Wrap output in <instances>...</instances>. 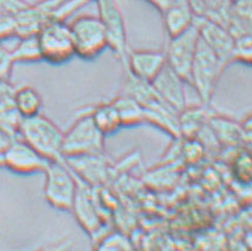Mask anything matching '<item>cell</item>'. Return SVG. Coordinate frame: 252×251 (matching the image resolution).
Returning a JSON list of instances; mask_svg holds the SVG:
<instances>
[{
  "label": "cell",
  "mask_w": 252,
  "mask_h": 251,
  "mask_svg": "<svg viewBox=\"0 0 252 251\" xmlns=\"http://www.w3.org/2000/svg\"><path fill=\"white\" fill-rule=\"evenodd\" d=\"M211 114L207 106L185 107L179 113V127H180L181 139H195L199 133L209 122Z\"/></svg>",
  "instance_id": "cell-17"
},
{
  "label": "cell",
  "mask_w": 252,
  "mask_h": 251,
  "mask_svg": "<svg viewBox=\"0 0 252 251\" xmlns=\"http://www.w3.org/2000/svg\"><path fill=\"white\" fill-rule=\"evenodd\" d=\"M207 125L220 146L232 147L243 141L240 124H237L230 118L220 115H210Z\"/></svg>",
  "instance_id": "cell-19"
},
{
  "label": "cell",
  "mask_w": 252,
  "mask_h": 251,
  "mask_svg": "<svg viewBox=\"0 0 252 251\" xmlns=\"http://www.w3.org/2000/svg\"><path fill=\"white\" fill-rule=\"evenodd\" d=\"M226 29L234 38L252 31V0H231Z\"/></svg>",
  "instance_id": "cell-18"
},
{
  "label": "cell",
  "mask_w": 252,
  "mask_h": 251,
  "mask_svg": "<svg viewBox=\"0 0 252 251\" xmlns=\"http://www.w3.org/2000/svg\"><path fill=\"white\" fill-rule=\"evenodd\" d=\"M88 1H96V0H88Z\"/></svg>",
  "instance_id": "cell-34"
},
{
  "label": "cell",
  "mask_w": 252,
  "mask_h": 251,
  "mask_svg": "<svg viewBox=\"0 0 252 251\" xmlns=\"http://www.w3.org/2000/svg\"><path fill=\"white\" fill-rule=\"evenodd\" d=\"M13 64L12 49H8L7 46L0 43V80L10 81Z\"/></svg>",
  "instance_id": "cell-27"
},
{
  "label": "cell",
  "mask_w": 252,
  "mask_h": 251,
  "mask_svg": "<svg viewBox=\"0 0 252 251\" xmlns=\"http://www.w3.org/2000/svg\"><path fill=\"white\" fill-rule=\"evenodd\" d=\"M2 163L14 173L33 174L44 173L50 161L18 136L11 140L2 152Z\"/></svg>",
  "instance_id": "cell-9"
},
{
  "label": "cell",
  "mask_w": 252,
  "mask_h": 251,
  "mask_svg": "<svg viewBox=\"0 0 252 251\" xmlns=\"http://www.w3.org/2000/svg\"><path fill=\"white\" fill-rule=\"evenodd\" d=\"M36 33L42 61L61 65L76 56L71 29L65 20H48Z\"/></svg>",
  "instance_id": "cell-3"
},
{
  "label": "cell",
  "mask_w": 252,
  "mask_h": 251,
  "mask_svg": "<svg viewBox=\"0 0 252 251\" xmlns=\"http://www.w3.org/2000/svg\"><path fill=\"white\" fill-rule=\"evenodd\" d=\"M240 130H242L243 140L252 142V115L245 118L243 122H240Z\"/></svg>",
  "instance_id": "cell-29"
},
{
  "label": "cell",
  "mask_w": 252,
  "mask_h": 251,
  "mask_svg": "<svg viewBox=\"0 0 252 251\" xmlns=\"http://www.w3.org/2000/svg\"><path fill=\"white\" fill-rule=\"evenodd\" d=\"M145 122L154 126L158 129L168 134L172 139L180 140V127H179V113L169 107L166 102L158 98L143 107Z\"/></svg>",
  "instance_id": "cell-15"
},
{
  "label": "cell",
  "mask_w": 252,
  "mask_h": 251,
  "mask_svg": "<svg viewBox=\"0 0 252 251\" xmlns=\"http://www.w3.org/2000/svg\"><path fill=\"white\" fill-rule=\"evenodd\" d=\"M148 4H151L152 6L157 8L160 13H162L166 8H168L171 5L178 2L179 0H145Z\"/></svg>",
  "instance_id": "cell-30"
},
{
  "label": "cell",
  "mask_w": 252,
  "mask_h": 251,
  "mask_svg": "<svg viewBox=\"0 0 252 251\" xmlns=\"http://www.w3.org/2000/svg\"><path fill=\"white\" fill-rule=\"evenodd\" d=\"M200 34L197 23L187 29L178 36L167 38L166 48L163 52L166 56V63L172 70H174L187 84L189 83L191 68L197 52Z\"/></svg>",
  "instance_id": "cell-7"
},
{
  "label": "cell",
  "mask_w": 252,
  "mask_h": 251,
  "mask_svg": "<svg viewBox=\"0 0 252 251\" xmlns=\"http://www.w3.org/2000/svg\"><path fill=\"white\" fill-rule=\"evenodd\" d=\"M76 56L93 61L108 49L107 34L98 16H80L70 24Z\"/></svg>",
  "instance_id": "cell-6"
},
{
  "label": "cell",
  "mask_w": 252,
  "mask_h": 251,
  "mask_svg": "<svg viewBox=\"0 0 252 251\" xmlns=\"http://www.w3.org/2000/svg\"><path fill=\"white\" fill-rule=\"evenodd\" d=\"M12 55L14 63H29L42 61L36 32L20 38L18 43L12 49Z\"/></svg>",
  "instance_id": "cell-24"
},
{
  "label": "cell",
  "mask_w": 252,
  "mask_h": 251,
  "mask_svg": "<svg viewBox=\"0 0 252 251\" xmlns=\"http://www.w3.org/2000/svg\"><path fill=\"white\" fill-rule=\"evenodd\" d=\"M111 102L119 113L122 127H135V126L146 124L145 110L135 98L122 93Z\"/></svg>",
  "instance_id": "cell-21"
},
{
  "label": "cell",
  "mask_w": 252,
  "mask_h": 251,
  "mask_svg": "<svg viewBox=\"0 0 252 251\" xmlns=\"http://www.w3.org/2000/svg\"><path fill=\"white\" fill-rule=\"evenodd\" d=\"M105 135L95 125L90 113L81 115L64 133L63 159L84 154L104 153Z\"/></svg>",
  "instance_id": "cell-5"
},
{
  "label": "cell",
  "mask_w": 252,
  "mask_h": 251,
  "mask_svg": "<svg viewBox=\"0 0 252 251\" xmlns=\"http://www.w3.org/2000/svg\"><path fill=\"white\" fill-rule=\"evenodd\" d=\"M234 171L240 182H250L252 179V157L249 154H240L234 163Z\"/></svg>",
  "instance_id": "cell-28"
},
{
  "label": "cell",
  "mask_w": 252,
  "mask_h": 251,
  "mask_svg": "<svg viewBox=\"0 0 252 251\" xmlns=\"http://www.w3.org/2000/svg\"><path fill=\"white\" fill-rule=\"evenodd\" d=\"M96 243V249L98 250H130L134 248L129 237L120 231H107Z\"/></svg>",
  "instance_id": "cell-25"
},
{
  "label": "cell",
  "mask_w": 252,
  "mask_h": 251,
  "mask_svg": "<svg viewBox=\"0 0 252 251\" xmlns=\"http://www.w3.org/2000/svg\"><path fill=\"white\" fill-rule=\"evenodd\" d=\"M200 39L218 56L225 66L233 63L236 38L228 29L219 23L205 18H195Z\"/></svg>",
  "instance_id": "cell-12"
},
{
  "label": "cell",
  "mask_w": 252,
  "mask_h": 251,
  "mask_svg": "<svg viewBox=\"0 0 252 251\" xmlns=\"http://www.w3.org/2000/svg\"><path fill=\"white\" fill-rule=\"evenodd\" d=\"M152 84L161 100L166 102L178 113H180L187 106L186 93H185V84L187 83L167 64L159 72V75L152 81Z\"/></svg>",
  "instance_id": "cell-14"
},
{
  "label": "cell",
  "mask_w": 252,
  "mask_h": 251,
  "mask_svg": "<svg viewBox=\"0 0 252 251\" xmlns=\"http://www.w3.org/2000/svg\"><path fill=\"white\" fill-rule=\"evenodd\" d=\"M226 66L203 40H199L191 68L189 86L195 90L201 104L209 106L215 95L218 82Z\"/></svg>",
  "instance_id": "cell-2"
},
{
  "label": "cell",
  "mask_w": 252,
  "mask_h": 251,
  "mask_svg": "<svg viewBox=\"0 0 252 251\" xmlns=\"http://www.w3.org/2000/svg\"><path fill=\"white\" fill-rule=\"evenodd\" d=\"M163 29L167 38H172L183 33L195 23V14L193 12L189 0H179L162 13Z\"/></svg>",
  "instance_id": "cell-16"
},
{
  "label": "cell",
  "mask_w": 252,
  "mask_h": 251,
  "mask_svg": "<svg viewBox=\"0 0 252 251\" xmlns=\"http://www.w3.org/2000/svg\"><path fill=\"white\" fill-rule=\"evenodd\" d=\"M19 138L32 146L49 161L63 160L64 133L54 121L42 114L24 119Z\"/></svg>",
  "instance_id": "cell-1"
},
{
  "label": "cell",
  "mask_w": 252,
  "mask_h": 251,
  "mask_svg": "<svg viewBox=\"0 0 252 251\" xmlns=\"http://www.w3.org/2000/svg\"><path fill=\"white\" fill-rule=\"evenodd\" d=\"M71 211L82 229L97 241L104 229V218L94 195V188L78 180V188Z\"/></svg>",
  "instance_id": "cell-10"
},
{
  "label": "cell",
  "mask_w": 252,
  "mask_h": 251,
  "mask_svg": "<svg viewBox=\"0 0 252 251\" xmlns=\"http://www.w3.org/2000/svg\"><path fill=\"white\" fill-rule=\"evenodd\" d=\"M1 166H4V163H2V153H0V167Z\"/></svg>",
  "instance_id": "cell-33"
},
{
  "label": "cell",
  "mask_w": 252,
  "mask_h": 251,
  "mask_svg": "<svg viewBox=\"0 0 252 251\" xmlns=\"http://www.w3.org/2000/svg\"><path fill=\"white\" fill-rule=\"evenodd\" d=\"M13 92L12 86H11L10 81H1L0 80V101L5 97V96L11 94Z\"/></svg>",
  "instance_id": "cell-31"
},
{
  "label": "cell",
  "mask_w": 252,
  "mask_h": 251,
  "mask_svg": "<svg viewBox=\"0 0 252 251\" xmlns=\"http://www.w3.org/2000/svg\"><path fill=\"white\" fill-rule=\"evenodd\" d=\"M11 138H8V136L6 135V134H4L0 130V153H2L4 152L5 148L7 147L8 144L11 142Z\"/></svg>",
  "instance_id": "cell-32"
},
{
  "label": "cell",
  "mask_w": 252,
  "mask_h": 251,
  "mask_svg": "<svg viewBox=\"0 0 252 251\" xmlns=\"http://www.w3.org/2000/svg\"><path fill=\"white\" fill-rule=\"evenodd\" d=\"M12 97L17 108L24 118H30L40 114L43 107V98L39 92L31 86H23L13 89Z\"/></svg>",
  "instance_id": "cell-22"
},
{
  "label": "cell",
  "mask_w": 252,
  "mask_h": 251,
  "mask_svg": "<svg viewBox=\"0 0 252 251\" xmlns=\"http://www.w3.org/2000/svg\"><path fill=\"white\" fill-rule=\"evenodd\" d=\"M165 52L160 50H129L126 72L140 80L152 82L166 66Z\"/></svg>",
  "instance_id": "cell-13"
},
{
  "label": "cell",
  "mask_w": 252,
  "mask_h": 251,
  "mask_svg": "<svg viewBox=\"0 0 252 251\" xmlns=\"http://www.w3.org/2000/svg\"><path fill=\"white\" fill-rule=\"evenodd\" d=\"M13 93V92H12ZM12 93L0 101V130L8 138H18L24 116L14 103Z\"/></svg>",
  "instance_id": "cell-20"
},
{
  "label": "cell",
  "mask_w": 252,
  "mask_h": 251,
  "mask_svg": "<svg viewBox=\"0 0 252 251\" xmlns=\"http://www.w3.org/2000/svg\"><path fill=\"white\" fill-rule=\"evenodd\" d=\"M44 174V198L49 205L60 211H71L78 188L75 174L64 160L50 161Z\"/></svg>",
  "instance_id": "cell-4"
},
{
  "label": "cell",
  "mask_w": 252,
  "mask_h": 251,
  "mask_svg": "<svg viewBox=\"0 0 252 251\" xmlns=\"http://www.w3.org/2000/svg\"><path fill=\"white\" fill-rule=\"evenodd\" d=\"M63 160L80 182L93 188L103 186L110 177V163L104 153L69 157Z\"/></svg>",
  "instance_id": "cell-11"
},
{
  "label": "cell",
  "mask_w": 252,
  "mask_h": 251,
  "mask_svg": "<svg viewBox=\"0 0 252 251\" xmlns=\"http://www.w3.org/2000/svg\"><path fill=\"white\" fill-rule=\"evenodd\" d=\"M233 62L252 66V31L240 34L236 38Z\"/></svg>",
  "instance_id": "cell-26"
},
{
  "label": "cell",
  "mask_w": 252,
  "mask_h": 251,
  "mask_svg": "<svg viewBox=\"0 0 252 251\" xmlns=\"http://www.w3.org/2000/svg\"><path fill=\"white\" fill-rule=\"evenodd\" d=\"M89 113L95 125L104 135L115 133L122 127L119 113H117L116 108L114 107L113 102L97 104Z\"/></svg>",
  "instance_id": "cell-23"
},
{
  "label": "cell",
  "mask_w": 252,
  "mask_h": 251,
  "mask_svg": "<svg viewBox=\"0 0 252 251\" xmlns=\"http://www.w3.org/2000/svg\"><path fill=\"white\" fill-rule=\"evenodd\" d=\"M98 18L103 24L107 34L108 49L113 51L115 57L126 65L129 46H128L127 29L125 18L117 5L116 0H96Z\"/></svg>",
  "instance_id": "cell-8"
}]
</instances>
